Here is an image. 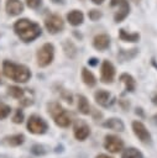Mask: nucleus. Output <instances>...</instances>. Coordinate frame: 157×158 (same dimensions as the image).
<instances>
[{"mask_svg": "<svg viewBox=\"0 0 157 158\" xmlns=\"http://www.w3.org/2000/svg\"><path fill=\"white\" fill-rule=\"evenodd\" d=\"M14 31L15 33L20 37L21 41L23 42H32L37 37L41 36V27L36 22H32L27 19H21L15 22L14 25Z\"/></svg>", "mask_w": 157, "mask_h": 158, "instance_id": "f257e3e1", "label": "nucleus"}, {"mask_svg": "<svg viewBox=\"0 0 157 158\" xmlns=\"http://www.w3.org/2000/svg\"><path fill=\"white\" fill-rule=\"evenodd\" d=\"M2 72L5 77L9 79L16 81V83H26L31 78V70L23 65V64H17L10 60H4L2 62Z\"/></svg>", "mask_w": 157, "mask_h": 158, "instance_id": "f03ea898", "label": "nucleus"}, {"mask_svg": "<svg viewBox=\"0 0 157 158\" xmlns=\"http://www.w3.org/2000/svg\"><path fill=\"white\" fill-rule=\"evenodd\" d=\"M47 112L54 121L58 127L67 128L72 125V116L57 101H52L47 104Z\"/></svg>", "mask_w": 157, "mask_h": 158, "instance_id": "7ed1b4c3", "label": "nucleus"}, {"mask_svg": "<svg viewBox=\"0 0 157 158\" xmlns=\"http://www.w3.org/2000/svg\"><path fill=\"white\" fill-rule=\"evenodd\" d=\"M26 127H27V131H28L30 133L37 135V136L45 135V133L48 131V128H49L47 121H46L42 116H40V115H37V114H32V115L28 116Z\"/></svg>", "mask_w": 157, "mask_h": 158, "instance_id": "20e7f679", "label": "nucleus"}, {"mask_svg": "<svg viewBox=\"0 0 157 158\" xmlns=\"http://www.w3.org/2000/svg\"><path fill=\"white\" fill-rule=\"evenodd\" d=\"M37 64L42 68L49 65L54 58V47L52 43H45L37 51Z\"/></svg>", "mask_w": 157, "mask_h": 158, "instance_id": "39448f33", "label": "nucleus"}, {"mask_svg": "<svg viewBox=\"0 0 157 158\" xmlns=\"http://www.w3.org/2000/svg\"><path fill=\"white\" fill-rule=\"evenodd\" d=\"M131 128H132V132L134 135L138 138V141L143 144H151L152 143V136H151V132L147 130V127L145 126L143 122L138 121V120H135L132 121L131 123Z\"/></svg>", "mask_w": 157, "mask_h": 158, "instance_id": "423d86ee", "label": "nucleus"}, {"mask_svg": "<svg viewBox=\"0 0 157 158\" xmlns=\"http://www.w3.org/2000/svg\"><path fill=\"white\" fill-rule=\"evenodd\" d=\"M91 133V130H90V126L87 123V121L82 120V118H78L74 121V125H73V136L77 141L79 142H83L85 141Z\"/></svg>", "mask_w": 157, "mask_h": 158, "instance_id": "0eeeda50", "label": "nucleus"}, {"mask_svg": "<svg viewBox=\"0 0 157 158\" xmlns=\"http://www.w3.org/2000/svg\"><path fill=\"white\" fill-rule=\"evenodd\" d=\"M103 147L109 153H119L124 149V141L121 137H119L116 135H106L104 137Z\"/></svg>", "mask_w": 157, "mask_h": 158, "instance_id": "6e6552de", "label": "nucleus"}, {"mask_svg": "<svg viewBox=\"0 0 157 158\" xmlns=\"http://www.w3.org/2000/svg\"><path fill=\"white\" fill-rule=\"evenodd\" d=\"M115 79V67L108 59H104L100 68V81L104 84H111Z\"/></svg>", "mask_w": 157, "mask_h": 158, "instance_id": "1a4fd4ad", "label": "nucleus"}, {"mask_svg": "<svg viewBox=\"0 0 157 158\" xmlns=\"http://www.w3.org/2000/svg\"><path fill=\"white\" fill-rule=\"evenodd\" d=\"M110 6H111V7H115V6L117 7V11H116L115 15H114L115 22H121V21L129 15L130 6H129L127 0H111Z\"/></svg>", "mask_w": 157, "mask_h": 158, "instance_id": "9d476101", "label": "nucleus"}, {"mask_svg": "<svg viewBox=\"0 0 157 158\" xmlns=\"http://www.w3.org/2000/svg\"><path fill=\"white\" fill-rule=\"evenodd\" d=\"M94 99L96 101V104H99L103 107H110L115 104L116 99L115 96L111 95V93H109L105 89H99L94 93Z\"/></svg>", "mask_w": 157, "mask_h": 158, "instance_id": "9b49d317", "label": "nucleus"}, {"mask_svg": "<svg viewBox=\"0 0 157 158\" xmlns=\"http://www.w3.org/2000/svg\"><path fill=\"white\" fill-rule=\"evenodd\" d=\"M45 26H46V28H47V31L49 33L54 35V33H58V32H61L63 30L64 22H63V20H62L61 16H58V15H51V16H48L45 20Z\"/></svg>", "mask_w": 157, "mask_h": 158, "instance_id": "f8f14e48", "label": "nucleus"}, {"mask_svg": "<svg viewBox=\"0 0 157 158\" xmlns=\"http://www.w3.org/2000/svg\"><path fill=\"white\" fill-rule=\"evenodd\" d=\"M101 126L104 128H108V130H112L115 132H124L125 131V123L122 122L121 118L119 117H110L108 120H105Z\"/></svg>", "mask_w": 157, "mask_h": 158, "instance_id": "ddd939ff", "label": "nucleus"}, {"mask_svg": "<svg viewBox=\"0 0 157 158\" xmlns=\"http://www.w3.org/2000/svg\"><path fill=\"white\" fill-rule=\"evenodd\" d=\"M93 46L98 51H105L110 46V37L108 35H105V33L96 35L94 37V40H93Z\"/></svg>", "mask_w": 157, "mask_h": 158, "instance_id": "4468645a", "label": "nucleus"}, {"mask_svg": "<svg viewBox=\"0 0 157 158\" xmlns=\"http://www.w3.org/2000/svg\"><path fill=\"white\" fill-rule=\"evenodd\" d=\"M23 11V5L20 0H7L6 1V12L10 16L20 15Z\"/></svg>", "mask_w": 157, "mask_h": 158, "instance_id": "2eb2a0df", "label": "nucleus"}, {"mask_svg": "<svg viewBox=\"0 0 157 158\" xmlns=\"http://www.w3.org/2000/svg\"><path fill=\"white\" fill-rule=\"evenodd\" d=\"M119 80L125 85V91L126 93H134L136 89V80L134 79L132 75L127 74V73H122L119 77Z\"/></svg>", "mask_w": 157, "mask_h": 158, "instance_id": "dca6fc26", "label": "nucleus"}, {"mask_svg": "<svg viewBox=\"0 0 157 158\" xmlns=\"http://www.w3.org/2000/svg\"><path fill=\"white\" fill-rule=\"evenodd\" d=\"M25 142V135L23 133H15L9 135L4 137V143H6L10 147H19Z\"/></svg>", "mask_w": 157, "mask_h": 158, "instance_id": "f3484780", "label": "nucleus"}, {"mask_svg": "<svg viewBox=\"0 0 157 158\" xmlns=\"http://www.w3.org/2000/svg\"><path fill=\"white\" fill-rule=\"evenodd\" d=\"M77 107H78V111L84 116L90 115V112H91L90 104H89L88 99L84 95H78L77 96Z\"/></svg>", "mask_w": 157, "mask_h": 158, "instance_id": "a211bd4d", "label": "nucleus"}, {"mask_svg": "<svg viewBox=\"0 0 157 158\" xmlns=\"http://www.w3.org/2000/svg\"><path fill=\"white\" fill-rule=\"evenodd\" d=\"M82 80H83V83H84L87 86H89V88H93V86H95V84H96V78H95V75H94L89 69H87V68H83V69H82Z\"/></svg>", "mask_w": 157, "mask_h": 158, "instance_id": "6ab92c4d", "label": "nucleus"}, {"mask_svg": "<svg viewBox=\"0 0 157 158\" xmlns=\"http://www.w3.org/2000/svg\"><path fill=\"white\" fill-rule=\"evenodd\" d=\"M83 19H84V16H83L82 11H78V10H73V11H70V12L67 15L68 22H69L70 25H73V26L80 25V23L83 22Z\"/></svg>", "mask_w": 157, "mask_h": 158, "instance_id": "aec40b11", "label": "nucleus"}, {"mask_svg": "<svg viewBox=\"0 0 157 158\" xmlns=\"http://www.w3.org/2000/svg\"><path fill=\"white\" fill-rule=\"evenodd\" d=\"M121 158H143V154L141 151H138L135 147H127L122 149Z\"/></svg>", "mask_w": 157, "mask_h": 158, "instance_id": "412c9836", "label": "nucleus"}, {"mask_svg": "<svg viewBox=\"0 0 157 158\" xmlns=\"http://www.w3.org/2000/svg\"><path fill=\"white\" fill-rule=\"evenodd\" d=\"M7 94H9L11 98L16 99V100H21V99L25 96V90H23L22 88H20V86L11 85V86L7 88Z\"/></svg>", "mask_w": 157, "mask_h": 158, "instance_id": "4be33fe9", "label": "nucleus"}, {"mask_svg": "<svg viewBox=\"0 0 157 158\" xmlns=\"http://www.w3.org/2000/svg\"><path fill=\"white\" fill-rule=\"evenodd\" d=\"M119 37H120V40H122L125 42H137L140 40V35L138 33H127L122 28L119 31Z\"/></svg>", "mask_w": 157, "mask_h": 158, "instance_id": "5701e85b", "label": "nucleus"}, {"mask_svg": "<svg viewBox=\"0 0 157 158\" xmlns=\"http://www.w3.org/2000/svg\"><path fill=\"white\" fill-rule=\"evenodd\" d=\"M63 51H64L66 56L69 57V58H74L77 56V47L70 41H64L63 42Z\"/></svg>", "mask_w": 157, "mask_h": 158, "instance_id": "b1692460", "label": "nucleus"}, {"mask_svg": "<svg viewBox=\"0 0 157 158\" xmlns=\"http://www.w3.org/2000/svg\"><path fill=\"white\" fill-rule=\"evenodd\" d=\"M48 147L45 146V144H41V143H35L32 147H31V153L36 157H42L45 154L48 153Z\"/></svg>", "mask_w": 157, "mask_h": 158, "instance_id": "393cba45", "label": "nucleus"}, {"mask_svg": "<svg viewBox=\"0 0 157 158\" xmlns=\"http://www.w3.org/2000/svg\"><path fill=\"white\" fill-rule=\"evenodd\" d=\"M137 52H138V49H137V48L129 49V52H127L126 49H121V51L119 52L117 57H119L121 60H130V59H132V58H135V57H136Z\"/></svg>", "mask_w": 157, "mask_h": 158, "instance_id": "a878e982", "label": "nucleus"}, {"mask_svg": "<svg viewBox=\"0 0 157 158\" xmlns=\"http://www.w3.org/2000/svg\"><path fill=\"white\" fill-rule=\"evenodd\" d=\"M23 120H25V115H23L22 109H16L15 110V114L12 116V122L16 123V125H20V123L23 122Z\"/></svg>", "mask_w": 157, "mask_h": 158, "instance_id": "bb28decb", "label": "nucleus"}, {"mask_svg": "<svg viewBox=\"0 0 157 158\" xmlns=\"http://www.w3.org/2000/svg\"><path fill=\"white\" fill-rule=\"evenodd\" d=\"M11 112V107L7 105V104H4V102H0V121L6 118Z\"/></svg>", "mask_w": 157, "mask_h": 158, "instance_id": "cd10ccee", "label": "nucleus"}, {"mask_svg": "<svg viewBox=\"0 0 157 158\" xmlns=\"http://www.w3.org/2000/svg\"><path fill=\"white\" fill-rule=\"evenodd\" d=\"M61 96H62V99H64L67 102H69V104L73 102V96H72V94H70L68 90L62 89V90H61Z\"/></svg>", "mask_w": 157, "mask_h": 158, "instance_id": "c85d7f7f", "label": "nucleus"}, {"mask_svg": "<svg viewBox=\"0 0 157 158\" xmlns=\"http://www.w3.org/2000/svg\"><path fill=\"white\" fill-rule=\"evenodd\" d=\"M88 15H89V19L91 21H96V20H99L101 17V12L98 11V10H91V11H89Z\"/></svg>", "mask_w": 157, "mask_h": 158, "instance_id": "c756f323", "label": "nucleus"}, {"mask_svg": "<svg viewBox=\"0 0 157 158\" xmlns=\"http://www.w3.org/2000/svg\"><path fill=\"white\" fill-rule=\"evenodd\" d=\"M119 105L124 111H127L130 109V101L126 99H119Z\"/></svg>", "mask_w": 157, "mask_h": 158, "instance_id": "7c9ffc66", "label": "nucleus"}, {"mask_svg": "<svg viewBox=\"0 0 157 158\" xmlns=\"http://www.w3.org/2000/svg\"><path fill=\"white\" fill-rule=\"evenodd\" d=\"M41 1H42V0H26V4H27L28 7H31V9H37V7L41 5Z\"/></svg>", "mask_w": 157, "mask_h": 158, "instance_id": "2f4dec72", "label": "nucleus"}, {"mask_svg": "<svg viewBox=\"0 0 157 158\" xmlns=\"http://www.w3.org/2000/svg\"><path fill=\"white\" fill-rule=\"evenodd\" d=\"M20 101V104L22 105V106H30V105H32L33 104V100H32V98H22L21 100H19Z\"/></svg>", "mask_w": 157, "mask_h": 158, "instance_id": "473e14b6", "label": "nucleus"}, {"mask_svg": "<svg viewBox=\"0 0 157 158\" xmlns=\"http://www.w3.org/2000/svg\"><path fill=\"white\" fill-rule=\"evenodd\" d=\"M90 114H93V118L94 120H100L101 117H103V112H100L99 110H91V112Z\"/></svg>", "mask_w": 157, "mask_h": 158, "instance_id": "72a5a7b5", "label": "nucleus"}, {"mask_svg": "<svg viewBox=\"0 0 157 158\" xmlns=\"http://www.w3.org/2000/svg\"><path fill=\"white\" fill-rule=\"evenodd\" d=\"M98 63H99V60L96 59V58H89L88 59V64L90 65V67H95V65H98Z\"/></svg>", "mask_w": 157, "mask_h": 158, "instance_id": "f704fd0d", "label": "nucleus"}, {"mask_svg": "<svg viewBox=\"0 0 157 158\" xmlns=\"http://www.w3.org/2000/svg\"><path fill=\"white\" fill-rule=\"evenodd\" d=\"M135 114H136L137 116H140V117H145V112H143V109H142V107H136Z\"/></svg>", "mask_w": 157, "mask_h": 158, "instance_id": "c9c22d12", "label": "nucleus"}, {"mask_svg": "<svg viewBox=\"0 0 157 158\" xmlns=\"http://www.w3.org/2000/svg\"><path fill=\"white\" fill-rule=\"evenodd\" d=\"M95 158H114V157H110V156H108V154H104V153H101V154H98Z\"/></svg>", "mask_w": 157, "mask_h": 158, "instance_id": "e433bc0d", "label": "nucleus"}, {"mask_svg": "<svg viewBox=\"0 0 157 158\" xmlns=\"http://www.w3.org/2000/svg\"><path fill=\"white\" fill-rule=\"evenodd\" d=\"M152 102H153V104L157 106V95H156V96H153V99H152Z\"/></svg>", "mask_w": 157, "mask_h": 158, "instance_id": "4c0bfd02", "label": "nucleus"}, {"mask_svg": "<svg viewBox=\"0 0 157 158\" xmlns=\"http://www.w3.org/2000/svg\"><path fill=\"white\" fill-rule=\"evenodd\" d=\"M91 1H93L94 4H101V2L104 1V0H91Z\"/></svg>", "mask_w": 157, "mask_h": 158, "instance_id": "58836bf2", "label": "nucleus"}, {"mask_svg": "<svg viewBox=\"0 0 157 158\" xmlns=\"http://www.w3.org/2000/svg\"><path fill=\"white\" fill-rule=\"evenodd\" d=\"M52 1H53V2H56V4H59V2L62 4V2H64V0H52Z\"/></svg>", "mask_w": 157, "mask_h": 158, "instance_id": "ea45409f", "label": "nucleus"}, {"mask_svg": "<svg viewBox=\"0 0 157 158\" xmlns=\"http://www.w3.org/2000/svg\"><path fill=\"white\" fill-rule=\"evenodd\" d=\"M2 84V79H1V75H0V85Z\"/></svg>", "mask_w": 157, "mask_h": 158, "instance_id": "a19ab883", "label": "nucleus"}]
</instances>
